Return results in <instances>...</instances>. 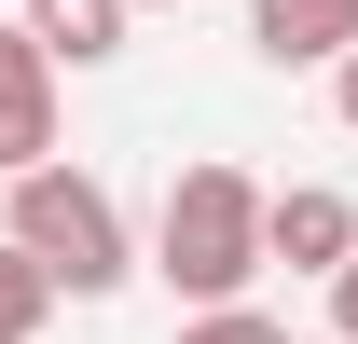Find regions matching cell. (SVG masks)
I'll list each match as a JSON object with an SVG mask.
<instances>
[{"instance_id": "6da1fadb", "label": "cell", "mask_w": 358, "mask_h": 344, "mask_svg": "<svg viewBox=\"0 0 358 344\" xmlns=\"http://www.w3.org/2000/svg\"><path fill=\"white\" fill-rule=\"evenodd\" d=\"M0 234L42 248V275H55L69 303H110V289L138 275V234H124V207H110V179L69 166V152H42V166L0 179Z\"/></svg>"}, {"instance_id": "7a4b0ae2", "label": "cell", "mask_w": 358, "mask_h": 344, "mask_svg": "<svg viewBox=\"0 0 358 344\" xmlns=\"http://www.w3.org/2000/svg\"><path fill=\"white\" fill-rule=\"evenodd\" d=\"M262 207H275V193H262L248 166H221V152L179 166L166 207H152V275H166L179 303H234V289L275 261V248H262Z\"/></svg>"}, {"instance_id": "3957f363", "label": "cell", "mask_w": 358, "mask_h": 344, "mask_svg": "<svg viewBox=\"0 0 358 344\" xmlns=\"http://www.w3.org/2000/svg\"><path fill=\"white\" fill-rule=\"evenodd\" d=\"M42 152H55V42L14 14V28H0V179L42 166Z\"/></svg>"}, {"instance_id": "277c9868", "label": "cell", "mask_w": 358, "mask_h": 344, "mask_svg": "<svg viewBox=\"0 0 358 344\" xmlns=\"http://www.w3.org/2000/svg\"><path fill=\"white\" fill-rule=\"evenodd\" d=\"M262 248L289 261V275H317V289H331V275H345V248H358V193H331V179H289V193L262 207Z\"/></svg>"}, {"instance_id": "5b68a950", "label": "cell", "mask_w": 358, "mask_h": 344, "mask_svg": "<svg viewBox=\"0 0 358 344\" xmlns=\"http://www.w3.org/2000/svg\"><path fill=\"white\" fill-rule=\"evenodd\" d=\"M358 42V0H248V55L262 69H331Z\"/></svg>"}, {"instance_id": "8992f818", "label": "cell", "mask_w": 358, "mask_h": 344, "mask_svg": "<svg viewBox=\"0 0 358 344\" xmlns=\"http://www.w3.org/2000/svg\"><path fill=\"white\" fill-rule=\"evenodd\" d=\"M14 14L55 42V69H110V55H124V14H138V0H14Z\"/></svg>"}, {"instance_id": "52a82bcc", "label": "cell", "mask_w": 358, "mask_h": 344, "mask_svg": "<svg viewBox=\"0 0 358 344\" xmlns=\"http://www.w3.org/2000/svg\"><path fill=\"white\" fill-rule=\"evenodd\" d=\"M179 344H289V317H262V303L234 289V303H193V317H179Z\"/></svg>"}, {"instance_id": "ba28073f", "label": "cell", "mask_w": 358, "mask_h": 344, "mask_svg": "<svg viewBox=\"0 0 358 344\" xmlns=\"http://www.w3.org/2000/svg\"><path fill=\"white\" fill-rule=\"evenodd\" d=\"M331 110H345V138H358V42L331 55Z\"/></svg>"}, {"instance_id": "9c48e42d", "label": "cell", "mask_w": 358, "mask_h": 344, "mask_svg": "<svg viewBox=\"0 0 358 344\" xmlns=\"http://www.w3.org/2000/svg\"><path fill=\"white\" fill-rule=\"evenodd\" d=\"M331 331L358 344V248H345V275H331Z\"/></svg>"}, {"instance_id": "30bf717a", "label": "cell", "mask_w": 358, "mask_h": 344, "mask_svg": "<svg viewBox=\"0 0 358 344\" xmlns=\"http://www.w3.org/2000/svg\"><path fill=\"white\" fill-rule=\"evenodd\" d=\"M138 14H179V0H138Z\"/></svg>"}]
</instances>
